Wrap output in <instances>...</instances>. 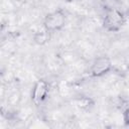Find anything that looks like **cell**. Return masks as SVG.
I'll use <instances>...</instances> for the list:
<instances>
[{
  "label": "cell",
  "mask_w": 129,
  "mask_h": 129,
  "mask_svg": "<svg viewBox=\"0 0 129 129\" xmlns=\"http://www.w3.org/2000/svg\"><path fill=\"white\" fill-rule=\"evenodd\" d=\"M126 23V16L117 8L108 7L103 18V27L108 32L119 31Z\"/></svg>",
  "instance_id": "cell-1"
},
{
  "label": "cell",
  "mask_w": 129,
  "mask_h": 129,
  "mask_svg": "<svg viewBox=\"0 0 129 129\" xmlns=\"http://www.w3.org/2000/svg\"><path fill=\"white\" fill-rule=\"evenodd\" d=\"M78 105L81 108H88L90 105H93V101L90 98H88V97H84V98H82L80 100V102H79Z\"/></svg>",
  "instance_id": "cell-6"
},
{
  "label": "cell",
  "mask_w": 129,
  "mask_h": 129,
  "mask_svg": "<svg viewBox=\"0 0 129 129\" xmlns=\"http://www.w3.org/2000/svg\"><path fill=\"white\" fill-rule=\"evenodd\" d=\"M123 121L125 125L129 126V108H127L123 113Z\"/></svg>",
  "instance_id": "cell-7"
},
{
  "label": "cell",
  "mask_w": 129,
  "mask_h": 129,
  "mask_svg": "<svg viewBox=\"0 0 129 129\" xmlns=\"http://www.w3.org/2000/svg\"><path fill=\"white\" fill-rule=\"evenodd\" d=\"M66 21H67V16L64 11L58 8L45 15L43 19V28L50 33L59 31L64 27Z\"/></svg>",
  "instance_id": "cell-2"
},
{
  "label": "cell",
  "mask_w": 129,
  "mask_h": 129,
  "mask_svg": "<svg viewBox=\"0 0 129 129\" xmlns=\"http://www.w3.org/2000/svg\"><path fill=\"white\" fill-rule=\"evenodd\" d=\"M112 68L113 63L111 58L106 55H101L94 59L90 67L89 74L93 78H100L107 75L112 70Z\"/></svg>",
  "instance_id": "cell-3"
},
{
  "label": "cell",
  "mask_w": 129,
  "mask_h": 129,
  "mask_svg": "<svg viewBox=\"0 0 129 129\" xmlns=\"http://www.w3.org/2000/svg\"><path fill=\"white\" fill-rule=\"evenodd\" d=\"M49 85L44 80H37L31 91V101L35 106H39L47 98Z\"/></svg>",
  "instance_id": "cell-4"
},
{
  "label": "cell",
  "mask_w": 129,
  "mask_h": 129,
  "mask_svg": "<svg viewBox=\"0 0 129 129\" xmlns=\"http://www.w3.org/2000/svg\"><path fill=\"white\" fill-rule=\"evenodd\" d=\"M99 1H101V2H104V1H108V0H99Z\"/></svg>",
  "instance_id": "cell-8"
},
{
  "label": "cell",
  "mask_w": 129,
  "mask_h": 129,
  "mask_svg": "<svg viewBox=\"0 0 129 129\" xmlns=\"http://www.w3.org/2000/svg\"><path fill=\"white\" fill-rule=\"evenodd\" d=\"M49 35H50V32H48L46 29L43 28V30H41V31H37V32L34 34V36H33V40H34L35 43L42 45V44L46 43V42L49 40V37H50Z\"/></svg>",
  "instance_id": "cell-5"
}]
</instances>
